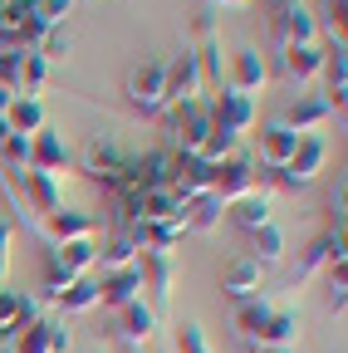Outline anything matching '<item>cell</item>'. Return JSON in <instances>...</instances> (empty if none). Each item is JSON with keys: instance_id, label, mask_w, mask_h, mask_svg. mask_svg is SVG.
Masks as SVG:
<instances>
[{"instance_id": "cell-1", "label": "cell", "mask_w": 348, "mask_h": 353, "mask_svg": "<svg viewBox=\"0 0 348 353\" xmlns=\"http://www.w3.org/2000/svg\"><path fill=\"white\" fill-rule=\"evenodd\" d=\"M162 118H167V152H172V157H196L201 143L211 138V103H206V99L172 103Z\"/></svg>"}, {"instance_id": "cell-2", "label": "cell", "mask_w": 348, "mask_h": 353, "mask_svg": "<svg viewBox=\"0 0 348 353\" xmlns=\"http://www.w3.org/2000/svg\"><path fill=\"white\" fill-rule=\"evenodd\" d=\"M127 157L133 152H123L113 138H89V148L79 152V167H83V176H94L108 192H118L127 182Z\"/></svg>"}, {"instance_id": "cell-3", "label": "cell", "mask_w": 348, "mask_h": 353, "mask_svg": "<svg viewBox=\"0 0 348 353\" xmlns=\"http://www.w3.org/2000/svg\"><path fill=\"white\" fill-rule=\"evenodd\" d=\"M162 94H167V108H172V103H192V99L206 94V88H201L196 50H182V54L162 59Z\"/></svg>"}, {"instance_id": "cell-4", "label": "cell", "mask_w": 348, "mask_h": 353, "mask_svg": "<svg viewBox=\"0 0 348 353\" xmlns=\"http://www.w3.org/2000/svg\"><path fill=\"white\" fill-rule=\"evenodd\" d=\"M127 103L143 118H162L167 113V94H162V59H147L127 74Z\"/></svg>"}, {"instance_id": "cell-5", "label": "cell", "mask_w": 348, "mask_h": 353, "mask_svg": "<svg viewBox=\"0 0 348 353\" xmlns=\"http://www.w3.org/2000/svg\"><path fill=\"white\" fill-rule=\"evenodd\" d=\"M206 103H211V128L231 132V138H245V132L255 128V99L236 94V88H221V94L206 99Z\"/></svg>"}, {"instance_id": "cell-6", "label": "cell", "mask_w": 348, "mask_h": 353, "mask_svg": "<svg viewBox=\"0 0 348 353\" xmlns=\"http://www.w3.org/2000/svg\"><path fill=\"white\" fill-rule=\"evenodd\" d=\"M167 182H172V152L167 148H152V152H133V157H127V187L162 192Z\"/></svg>"}, {"instance_id": "cell-7", "label": "cell", "mask_w": 348, "mask_h": 353, "mask_svg": "<svg viewBox=\"0 0 348 353\" xmlns=\"http://www.w3.org/2000/svg\"><path fill=\"white\" fill-rule=\"evenodd\" d=\"M255 172H260V167H255L245 152H236V157H226L221 167H216V187H211V192L231 206V201H240V196L255 192Z\"/></svg>"}, {"instance_id": "cell-8", "label": "cell", "mask_w": 348, "mask_h": 353, "mask_svg": "<svg viewBox=\"0 0 348 353\" xmlns=\"http://www.w3.org/2000/svg\"><path fill=\"white\" fill-rule=\"evenodd\" d=\"M138 270H143V290L152 294V314H157V309H167V299H172V280H177V265H172V255H162V250H143Z\"/></svg>"}, {"instance_id": "cell-9", "label": "cell", "mask_w": 348, "mask_h": 353, "mask_svg": "<svg viewBox=\"0 0 348 353\" xmlns=\"http://www.w3.org/2000/svg\"><path fill=\"white\" fill-rule=\"evenodd\" d=\"M113 334H118L127 348H143V343H152V334H157V314H152V304H147V299L123 304V309H118V324H113Z\"/></svg>"}, {"instance_id": "cell-10", "label": "cell", "mask_w": 348, "mask_h": 353, "mask_svg": "<svg viewBox=\"0 0 348 353\" xmlns=\"http://www.w3.org/2000/svg\"><path fill=\"white\" fill-rule=\"evenodd\" d=\"M133 299H143V270H138V265H127V270H108L99 280V304L113 309V314H118L123 304H133Z\"/></svg>"}, {"instance_id": "cell-11", "label": "cell", "mask_w": 348, "mask_h": 353, "mask_svg": "<svg viewBox=\"0 0 348 353\" xmlns=\"http://www.w3.org/2000/svg\"><path fill=\"white\" fill-rule=\"evenodd\" d=\"M270 83V69H265V59H260V50H236V59H231V69H226V88H236V94H260V88Z\"/></svg>"}, {"instance_id": "cell-12", "label": "cell", "mask_w": 348, "mask_h": 353, "mask_svg": "<svg viewBox=\"0 0 348 353\" xmlns=\"http://www.w3.org/2000/svg\"><path fill=\"white\" fill-rule=\"evenodd\" d=\"M94 231H99V221H94L89 211H69V206H59L54 216H45V241H50V245H64V241H94Z\"/></svg>"}, {"instance_id": "cell-13", "label": "cell", "mask_w": 348, "mask_h": 353, "mask_svg": "<svg viewBox=\"0 0 348 353\" xmlns=\"http://www.w3.org/2000/svg\"><path fill=\"white\" fill-rule=\"evenodd\" d=\"M20 187H25V196H30L25 206H30L39 221L54 216V211L64 206V192H59V182H54L50 172H34V167H30V172H20Z\"/></svg>"}, {"instance_id": "cell-14", "label": "cell", "mask_w": 348, "mask_h": 353, "mask_svg": "<svg viewBox=\"0 0 348 353\" xmlns=\"http://www.w3.org/2000/svg\"><path fill=\"white\" fill-rule=\"evenodd\" d=\"M329 260H348V250H343V231H324L309 250H304L299 260H294V270H289V280L299 285V280H309L319 265H329Z\"/></svg>"}, {"instance_id": "cell-15", "label": "cell", "mask_w": 348, "mask_h": 353, "mask_svg": "<svg viewBox=\"0 0 348 353\" xmlns=\"http://www.w3.org/2000/svg\"><path fill=\"white\" fill-rule=\"evenodd\" d=\"M319 69H324V50H319V44H285V50H280V74L289 83H309V79H319Z\"/></svg>"}, {"instance_id": "cell-16", "label": "cell", "mask_w": 348, "mask_h": 353, "mask_svg": "<svg viewBox=\"0 0 348 353\" xmlns=\"http://www.w3.org/2000/svg\"><path fill=\"white\" fill-rule=\"evenodd\" d=\"M294 148H299V132H289L280 118L260 128V162H265L270 172H280V167L294 157Z\"/></svg>"}, {"instance_id": "cell-17", "label": "cell", "mask_w": 348, "mask_h": 353, "mask_svg": "<svg viewBox=\"0 0 348 353\" xmlns=\"http://www.w3.org/2000/svg\"><path fill=\"white\" fill-rule=\"evenodd\" d=\"M64 162H69V143L59 138L54 128H39L34 138H30V167L34 172H64Z\"/></svg>"}, {"instance_id": "cell-18", "label": "cell", "mask_w": 348, "mask_h": 353, "mask_svg": "<svg viewBox=\"0 0 348 353\" xmlns=\"http://www.w3.org/2000/svg\"><path fill=\"white\" fill-rule=\"evenodd\" d=\"M221 294H231V299L260 294V265H255L250 255H236L226 270H221Z\"/></svg>"}, {"instance_id": "cell-19", "label": "cell", "mask_w": 348, "mask_h": 353, "mask_svg": "<svg viewBox=\"0 0 348 353\" xmlns=\"http://www.w3.org/2000/svg\"><path fill=\"white\" fill-rule=\"evenodd\" d=\"M319 74L329 79L324 103H329L334 113H343V99H348V44H343V50H324V69H319Z\"/></svg>"}, {"instance_id": "cell-20", "label": "cell", "mask_w": 348, "mask_h": 353, "mask_svg": "<svg viewBox=\"0 0 348 353\" xmlns=\"http://www.w3.org/2000/svg\"><path fill=\"white\" fill-rule=\"evenodd\" d=\"M6 128H10V132H20V138H34L39 128H50L45 103H39V99H30V94L10 99V108H6Z\"/></svg>"}, {"instance_id": "cell-21", "label": "cell", "mask_w": 348, "mask_h": 353, "mask_svg": "<svg viewBox=\"0 0 348 353\" xmlns=\"http://www.w3.org/2000/svg\"><path fill=\"white\" fill-rule=\"evenodd\" d=\"M329 118H334V108H329L324 99H294V103H289V113H285L280 123H285L289 132H299V138H304V132H314V128H324Z\"/></svg>"}, {"instance_id": "cell-22", "label": "cell", "mask_w": 348, "mask_h": 353, "mask_svg": "<svg viewBox=\"0 0 348 353\" xmlns=\"http://www.w3.org/2000/svg\"><path fill=\"white\" fill-rule=\"evenodd\" d=\"M270 211H275V206H270V196H265V192H250V196H240V201H231V206H226V216L236 221L240 231H260V226H270V221H275Z\"/></svg>"}, {"instance_id": "cell-23", "label": "cell", "mask_w": 348, "mask_h": 353, "mask_svg": "<svg viewBox=\"0 0 348 353\" xmlns=\"http://www.w3.org/2000/svg\"><path fill=\"white\" fill-rule=\"evenodd\" d=\"M182 216H187V231H216V226H221V216H226V201L216 192H201V196H192L182 206Z\"/></svg>"}, {"instance_id": "cell-24", "label": "cell", "mask_w": 348, "mask_h": 353, "mask_svg": "<svg viewBox=\"0 0 348 353\" xmlns=\"http://www.w3.org/2000/svg\"><path fill=\"white\" fill-rule=\"evenodd\" d=\"M250 260L260 265V270L285 260V231L275 226V221H270V226H260V231H250Z\"/></svg>"}, {"instance_id": "cell-25", "label": "cell", "mask_w": 348, "mask_h": 353, "mask_svg": "<svg viewBox=\"0 0 348 353\" xmlns=\"http://www.w3.org/2000/svg\"><path fill=\"white\" fill-rule=\"evenodd\" d=\"M138 260H143V245H138L133 236H127V231H123V236H113V241L99 250L103 275H108V270H127V265H138Z\"/></svg>"}, {"instance_id": "cell-26", "label": "cell", "mask_w": 348, "mask_h": 353, "mask_svg": "<svg viewBox=\"0 0 348 353\" xmlns=\"http://www.w3.org/2000/svg\"><path fill=\"white\" fill-rule=\"evenodd\" d=\"M275 314V304L265 299V294H250V299H240V314H236V329H240V339H250L255 343V334L265 329V319Z\"/></svg>"}, {"instance_id": "cell-27", "label": "cell", "mask_w": 348, "mask_h": 353, "mask_svg": "<svg viewBox=\"0 0 348 353\" xmlns=\"http://www.w3.org/2000/svg\"><path fill=\"white\" fill-rule=\"evenodd\" d=\"M294 329H299V319L289 314V309H275V314L265 319V329L255 334V343L260 348H289L294 343Z\"/></svg>"}, {"instance_id": "cell-28", "label": "cell", "mask_w": 348, "mask_h": 353, "mask_svg": "<svg viewBox=\"0 0 348 353\" xmlns=\"http://www.w3.org/2000/svg\"><path fill=\"white\" fill-rule=\"evenodd\" d=\"M59 309H64V314H89V309H99V280H94V275L74 280V285L59 294Z\"/></svg>"}, {"instance_id": "cell-29", "label": "cell", "mask_w": 348, "mask_h": 353, "mask_svg": "<svg viewBox=\"0 0 348 353\" xmlns=\"http://www.w3.org/2000/svg\"><path fill=\"white\" fill-rule=\"evenodd\" d=\"M0 88L6 94H25V50H0Z\"/></svg>"}, {"instance_id": "cell-30", "label": "cell", "mask_w": 348, "mask_h": 353, "mask_svg": "<svg viewBox=\"0 0 348 353\" xmlns=\"http://www.w3.org/2000/svg\"><path fill=\"white\" fill-rule=\"evenodd\" d=\"M172 216H182V201L167 187L162 192H143V221H172Z\"/></svg>"}, {"instance_id": "cell-31", "label": "cell", "mask_w": 348, "mask_h": 353, "mask_svg": "<svg viewBox=\"0 0 348 353\" xmlns=\"http://www.w3.org/2000/svg\"><path fill=\"white\" fill-rule=\"evenodd\" d=\"M0 167H10L15 176H20V172H30V138L10 132V138L0 143Z\"/></svg>"}, {"instance_id": "cell-32", "label": "cell", "mask_w": 348, "mask_h": 353, "mask_svg": "<svg viewBox=\"0 0 348 353\" xmlns=\"http://www.w3.org/2000/svg\"><path fill=\"white\" fill-rule=\"evenodd\" d=\"M50 69H54V64H50L45 54H34V50H25V94H30V99H34L39 88L50 83Z\"/></svg>"}, {"instance_id": "cell-33", "label": "cell", "mask_w": 348, "mask_h": 353, "mask_svg": "<svg viewBox=\"0 0 348 353\" xmlns=\"http://www.w3.org/2000/svg\"><path fill=\"white\" fill-rule=\"evenodd\" d=\"M177 353H216V348H211L206 329L196 319H187V324H177Z\"/></svg>"}, {"instance_id": "cell-34", "label": "cell", "mask_w": 348, "mask_h": 353, "mask_svg": "<svg viewBox=\"0 0 348 353\" xmlns=\"http://www.w3.org/2000/svg\"><path fill=\"white\" fill-rule=\"evenodd\" d=\"M69 50H74V34H69L64 25H54V30L45 34V44H39V50H34V54H45V59L54 64V59H64Z\"/></svg>"}, {"instance_id": "cell-35", "label": "cell", "mask_w": 348, "mask_h": 353, "mask_svg": "<svg viewBox=\"0 0 348 353\" xmlns=\"http://www.w3.org/2000/svg\"><path fill=\"white\" fill-rule=\"evenodd\" d=\"M0 329L20 334V294L15 290H0Z\"/></svg>"}, {"instance_id": "cell-36", "label": "cell", "mask_w": 348, "mask_h": 353, "mask_svg": "<svg viewBox=\"0 0 348 353\" xmlns=\"http://www.w3.org/2000/svg\"><path fill=\"white\" fill-rule=\"evenodd\" d=\"M34 10L45 15L50 25H64V15L74 10V0H34Z\"/></svg>"}, {"instance_id": "cell-37", "label": "cell", "mask_w": 348, "mask_h": 353, "mask_svg": "<svg viewBox=\"0 0 348 353\" xmlns=\"http://www.w3.org/2000/svg\"><path fill=\"white\" fill-rule=\"evenodd\" d=\"M6 275H10V226L0 221V285H6Z\"/></svg>"}, {"instance_id": "cell-38", "label": "cell", "mask_w": 348, "mask_h": 353, "mask_svg": "<svg viewBox=\"0 0 348 353\" xmlns=\"http://www.w3.org/2000/svg\"><path fill=\"white\" fill-rule=\"evenodd\" d=\"M10 99H15V94H6V88H0V118H6V108H10Z\"/></svg>"}, {"instance_id": "cell-39", "label": "cell", "mask_w": 348, "mask_h": 353, "mask_svg": "<svg viewBox=\"0 0 348 353\" xmlns=\"http://www.w3.org/2000/svg\"><path fill=\"white\" fill-rule=\"evenodd\" d=\"M6 138H10V128H6V118H0V143H6Z\"/></svg>"}, {"instance_id": "cell-40", "label": "cell", "mask_w": 348, "mask_h": 353, "mask_svg": "<svg viewBox=\"0 0 348 353\" xmlns=\"http://www.w3.org/2000/svg\"><path fill=\"white\" fill-rule=\"evenodd\" d=\"M0 353H15V343H0Z\"/></svg>"}, {"instance_id": "cell-41", "label": "cell", "mask_w": 348, "mask_h": 353, "mask_svg": "<svg viewBox=\"0 0 348 353\" xmlns=\"http://www.w3.org/2000/svg\"><path fill=\"white\" fill-rule=\"evenodd\" d=\"M260 353H289V348H260Z\"/></svg>"}, {"instance_id": "cell-42", "label": "cell", "mask_w": 348, "mask_h": 353, "mask_svg": "<svg viewBox=\"0 0 348 353\" xmlns=\"http://www.w3.org/2000/svg\"><path fill=\"white\" fill-rule=\"evenodd\" d=\"M221 6H245V0H221Z\"/></svg>"}, {"instance_id": "cell-43", "label": "cell", "mask_w": 348, "mask_h": 353, "mask_svg": "<svg viewBox=\"0 0 348 353\" xmlns=\"http://www.w3.org/2000/svg\"><path fill=\"white\" fill-rule=\"evenodd\" d=\"M0 6H10V0H0Z\"/></svg>"}]
</instances>
